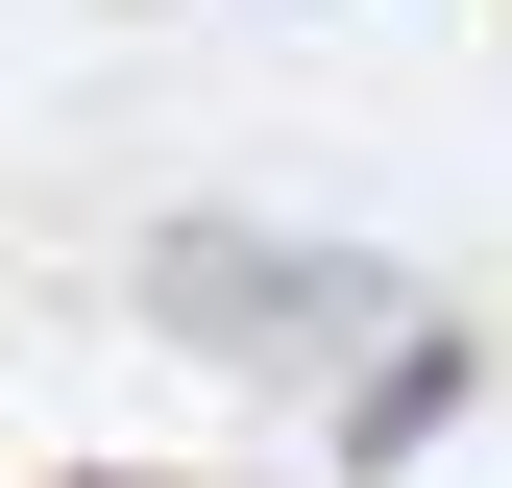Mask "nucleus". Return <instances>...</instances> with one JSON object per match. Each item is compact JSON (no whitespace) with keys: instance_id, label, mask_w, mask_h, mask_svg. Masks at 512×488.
Instances as JSON below:
<instances>
[{"instance_id":"1","label":"nucleus","mask_w":512,"mask_h":488,"mask_svg":"<svg viewBox=\"0 0 512 488\" xmlns=\"http://www.w3.org/2000/svg\"><path fill=\"white\" fill-rule=\"evenodd\" d=\"M74 488H147V464H74Z\"/></svg>"}]
</instances>
